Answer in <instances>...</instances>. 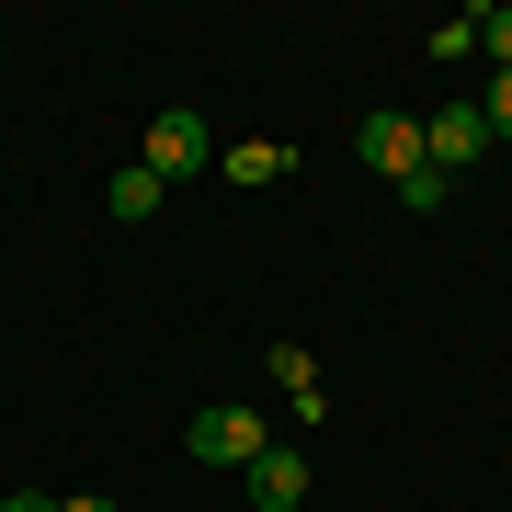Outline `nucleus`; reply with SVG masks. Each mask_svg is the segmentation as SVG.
Here are the masks:
<instances>
[{
	"mask_svg": "<svg viewBox=\"0 0 512 512\" xmlns=\"http://www.w3.org/2000/svg\"><path fill=\"white\" fill-rule=\"evenodd\" d=\"M103 205H114V217H126V228H148V217H160L171 194H160V183H148V171L126 160V171H114V183H103Z\"/></svg>",
	"mask_w": 512,
	"mask_h": 512,
	"instance_id": "obj_7",
	"label": "nucleus"
},
{
	"mask_svg": "<svg viewBox=\"0 0 512 512\" xmlns=\"http://www.w3.org/2000/svg\"><path fill=\"white\" fill-rule=\"evenodd\" d=\"M194 456L205 467H251L262 456V410H194Z\"/></svg>",
	"mask_w": 512,
	"mask_h": 512,
	"instance_id": "obj_3",
	"label": "nucleus"
},
{
	"mask_svg": "<svg viewBox=\"0 0 512 512\" xmlns=\"http://www.w3.org/2000/svg\"><path fill=\"white\" fill-rule=\"evenodd\" d=\"M274 387H285V399H308V410H319V353H308V342H274Z\"/></svg>",
	"mask_w": 512,
	"mask_h": 512,
	"instance_id": "obj_8",
	"label": "nucleus"
},
{
	"mask_svg": "<svg viewBox=\"0 0 512 512\" xmlns=\"http://www.w3.org/2000/svg\"><path fill=\"white\" fill-rule=\"evenodd\" d=\"M217 171H228V183H285L296 148H285V137H239V148H217Z\"/></svg>",
	"mask_w": 512,
	"mask_h": 512,
	"instance_id": "obj_6",
	"label": "nucleus"
},
{
	"mask_svg": "<svg viewBox=\"0 0 512 512\" xmlns=\"http://www.w3.org/2000/svg\"><path fill=\"white\" fill-rule=\"evenodd\" d=\"M444 194H456V183H444V171H433V160H421V171H399V205H421V217H433V205H444Z\"/></svg>",
	"mask_w": 512,
	"mask_h": 512,
	"instance_id": "obj_10",
	"label": "nucleus"
},
{
	"mask_svg": "<svg viewBox=\"0 0 512 512\" xmlns=\"http://www.w3.org/2000/svg\"><path fill=\"white\" fill-rule=\"evenodd\" d=\"M467 46L490 57V69H512V0H490V12H467Z\"/></svg>",
	"mask_w": 512,
	"mask_h": 512,
	"instance_id": "obj_9",
	"label": "nucleus"
},
{
	"mask_svg": "<svg viewBox=\"0 0 512 512\" xmlns=\"http://www.w3.org/2000/svg\"><path fill=\"white\" fill-rule=\"evenodd\" d=\"M0 512H57V490H0Z\"/></svg>",
	"mask_w": 512,
	"mask_h": 512,
	"instance_id": "obj_12",
	"label": "nucleus"
},
{
	"mask_svg": "<svg viewBox=\"0 0 512 512\" xmlns=\"http://www.w3.org/2000/svg\"><path fill=\"white\" fill-rule=\"evenodd\" d=\"M478 148H490V114H478V103H444V114H421V160H433L444 183H456V171L478 160Z\"/></svg>",
	"mask_w": 512,
	"mask_h": 512,
	"instance_id": "obj_2",
	"label": "nucleus"
},
{
	"mask_svg": "<svg viewBox=\"0 0 512 512\" xmlns=\"http://www.w3.org/2000/svg\"><path fill=\"white\" fill-rule=\"evenodd\" d=\"M353 148H365L387 183H399V171H421V114H365V126H353Z\"/></svg>",
	"mask_w": 512,
	"mask_h": 512,
	"instance_id": "obj_5",
	"label": "nucleus"
},
{
	"mask_svg": "<svg viewBox=\"0 0 512 512\" xmlns=\"http://www.w3.org/2000/svg\"><path fill=\"white\" fill-rule=\"evenodd\" d=\"M205 160H217V137H205V114H183V103H171V114H148V137H137V171H148V183H194V171Z\"/></svg>",
	"mask_w": 512,
	"mask_h": 512,
	"instance_id": "obj_1",
	"label": "nucleus"
},
{
	"mask_svg": "<svg viewBox=\"0 0 512 512\" xmlns=\"http://www.w3.org/2000/svg\"><path fill=\"white\" fill-rule=\"evenodd\" d=\"M478 114H490V137H512V69H490V92H478Z\"/></svg>",
	"mask_w": 512,
	"mask_h": 512,
	"instance_id": "obj_11",
	"label": "nucleus"
},
{
	"mask_svg": "<svg viewBox=\"0 0 512 512\" xmlns=\"http://www.w3.org/2000/svg\"><path fill=\"white\" fill-rule=\"evenodd\" d=\"M239 478H251V512H296L308 501V456H296V444H262Z\"/></svg>",
	"mask_w": 512,
	"mask_h": 512,
	"instance_id": "obj_4",
	"label": "nucleus"
},
{
	"mask_svg": "<svg viewBox=\"0 0 512 512\" xmlns=\"http://www.w3.org/2000/svg\"><path fill=\"white\" fill-rule=\"evenodd\" d=\"M57 512H114V501H103V490H69V501H57Z\"/></svg>",
	"mask_w": 512,
	"mask_h": 512,
	"instance_id": "obj_13",
	"label": "nucleus"
}]
</instances>
